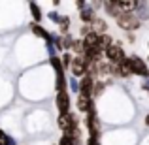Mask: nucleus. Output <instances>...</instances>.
Wrapping results in <instances>:
<instances>
[{"label":"nucleus","mask_w":149,"mask_h":145,"mask_svg":"<svg viewBox=\"0 0 149 145\" xmlns=\"http://www.w3.org/2000/svg\"><path fill=\"white\" fill-rule=\"evenodd\" d=\"M117 21V25L121 26V28H125V30H128V32H132V30H138L140 28V19L134 15V11H123V13L119 15V17L115 19Z\"/></svg>","instance_id":"1"},{"label":"nucleus","mask_w":149,"mask_h":145,"mask_svg":"<svg viewBox=\"0 0 149 145\" xmlns=\"http://www.w3.org/2000/svg\"><path fill=\"white\" fill-rule=\"evenodd\" d=\"M89 58L87 57H74V60H72V66H70V70H72V74H74V77H85L87 76V72H89Z\"/></svg>","instance_id":"2"},{"label":"nucleus","mask_w":149,"mask_h":145,"mask_svg":"<svg viewBox=\"0 0 149 145\" xmlns=\"http://www.w3.org/2000/svg\"><path fill=\"white\" fill-rule=\"evenodd\" d=\"M104 55H106V58H108V62H111L113 66L121 64V62L127 58V55H125V51H123V45H119V44L109 45V47L104 51Z\"/></svg>","instance_id":"3"},{"label":"nucleus","mask_w":149,"mask_h":145,"mask_svg":"<svg viewBox=\"0 0 149 145\" xmlns=\"http://www.w3.org/2000/svg\"><path fill=\"white\" fill-rule=\"evenodd\" d=\"M57 124H58V128H61L62 132H74V130H77V119H76V115H72V113L58 115Z\"/></svg>","instance_id":"4"},{"label":"nucleus","mask_w":149,"mask_h":145,"mask_svg":"<svg viewBox=\"0 0 149 145\" xmlns=\"http://www.w3.org/2000/svg\"><path fill=\"white\" fill-rule=\"evenodd\" d=\"M128 60H130L132 72L138 74V76H142V77H146V79H149V68H147V64H146L143 58H140V57L134 55V57H128Z\"/></svg>","instance_id":"5"},{"label":"nucleus","mask_w":149,"mask_h":145,"mask_svg":"<svg viewBox=\"0 0 149 145\" xmlns=\"http://www.w3.org/2000/svg\"><path fill=\"white\" fill-rule=\"evenodd\" d=\"M95 79L91 76H85L79 79V94L81 96H87V98H93L95 96Z\"/></svg>","instance_id":"6"},{"label":"nucleus","mask_w":149,"mask_h":145,"mask_svg":"<svg viewBox=\"0 0 149 145\" xmlns=\"http://www.w3.org/2000/svg\"><path fill=\"white\" fill-rule=\"evenodd\" d=\"M85 121H87V128H89V138H96L98 139V136H100V123H98V117H96V111H91Z\"/></svg>","instance_id":"7"},{"label":"nucleus","mask_w":149,"mask_h":145,"mask_svg":"<svg viewBox=\"0 0 149 145\" xmlns=\"http://www.w3.org/2000/svg\"><path fill=\"white\" fill-rule=\"evenodd\" d=\"M55 104H57V109H58V113H61V115L70 113V94L66 91L57 92V100H55Z\"/></svg>","instance_id":"8"},{"label":"nucleus","mask_w":149,"mask_h":145,"mask_svg":"<svg viewBox=\"0 0 149 145\" xmlns=\"http://www.w3.org/2000/svg\"><path fill=\"white\" fill-rule=\"evenodd\" d=\"M113 74H115V76H119V77H130L132 74H134V72H132V66H130L128 57L125 58L121 64H115V66H113Z\"/></svg>","instance_id":"9"},{"label":"nucleus","mask_w":149,"mask_h":145,"mask_svg":"<svg viewBox=\"0 0 149 145\" xmlns=\"http://www.w3.org/2000/svg\"><path fill=\"white\" fill-rule=\"evenodd\" d=\"M77 109L79 111H83V113H91V111H95V105H93V98H87V96H77Z\"/></svg>","instance_id":"10"},{"label":"nucleus","mask_w":149,"mask_h":145,"mask_svg":"<svg viewBox=\"0 0 149 145\" xmlns=\"http://www.w3.org/2000/svg\"><path fill=\"white\" fill-rule=\"evenodd\" d=\"M134 15L140 19V21H146V19H149V6H147V2H136Z\"/></svg>","instance_id":"11"},{"label":"nucleus","mask_w":149,"mask_h":145,"mask_svg":"<svg viewBox=\"0 0 149 145\" xmlns=\"http://www.w3.org/2000/svg\"><path fill=\"white\" fill-rule=\"evenodd\" d=\"M30 28H32V32L36 34L38 38H42V40H45L47 44H49V42H53V34H49V32H47V30H45V28H44L42 25H36V23H34V25L30 26Z\"/></svg>","instance_id":"12"},{"label":"nucleus","mask_w":149,"mask_h":145,"mask_svg":"<svg viewBox=\"0 0 149 145\" xmlns=\"http://www.w3.org/2000/svg\"><path fill=\"white\" fill-rule=\"evenodd\" d=\"M102 6L106 8V11H108L109 17H115L117 19L121 13H123V11H121V8H119V4H117V0H115V2H104Z\"/></svg>","instance_id":"13"},{"label":"nucleus","mask_w":149,"mask_h":145,"mask_svg":"<svg viewBox=\"0 0 149 145\" xmlns=\"http://www.w3.org/2000/svg\"><path fill=\"white\" fill-rule=\"evenodd\" d=\"M79 17H81V21H83L85 25H91V23L96 19V17H95V10H93L91 6H87L85 10H81V11H79Z\"/></svg>","instance_id":"14"},{"label":"nucleus","mask_w":149,"mask_h":145,"mask_svg":"<svg viewBox=\"0 0 149 145\" xmlns=\"http://www.w3.org/2000/svg\"><path fill=\"white\" fill-rule=\"evenodd\" d=\"M49 62H51V66H53V70H55V74L57 76H64V64H62V58L61 57H51L49 58Z\"/></svg>","instance_id":"15"},{"label":"nucleus","mask_w":149,"mask_h":145,"mask_svg":"<svg viewBox=\"0 0 149 145\" xmlns=\"http://www.w3.org/2000/svg\"><path fill=\"white\" fill-rule=\"evenodd\" d=\"M106 28H108V26H106V21L104 19H95V21L91 23V30L93 32H96V34H106Z\"/></svg>","instance_id":"16"},{"label":"nucleus","mask_w":149,"mask_h":145,"mask_svg":"<svg viewBox=\"0 0 149 145\" xmlns=\"http://www.w3.org/2000/svg\"><path fill=\"white\" fill-rule=\"evenodd\" d=\"M29 8H30V13H32V17H34V21H36V25H40V21H42L40 6H38L36 2H30V4H29Z\"/></svg>","instance_id":"17"},{"label":"nucleus","mask_w":149,"mask_h":145,"mask_svg":"<svg viewBox=\"0 0 149 145\" xmlns=\"http://www.w3.org/2000/svg\"><path fill=\"white\" fill-rule=\"evenodd\" d=\"M0 145H15V142L4 130H0Z\"/></svg>","instance_id":"18"},{"label":"nucleus","mask_w":149,"mask_h":145,"mask_svg":"<svg viewBox=\"0 0 149 145\" xmlns=\"http://www.w3.org/2000/svg\"><path fill=\"white\" fill-rule=\"evenodd\" d=\"M70 89H72L76 94H79V81H77L76 77H72V79H70Z\"/></svg>","instance_id":"19"},{"label":"nucleus","mask_w":149,"mask_h":145,"mask_svg":"<svg viewBox=\"0 0 149 145\" xmlns=\"http://www.w3.org/2000/svg\"><path fill=\"white\" fill-rule=\"evenodd\" d=\"M47 17H49L53 23H57V25H61V21H62V17L57 13V11H51V13H47Z\"/></svg>","instance_id":"20"},{"label":"nucleus","mask_w":149,"mask_h":145,"mask_svg":"<svg viewBox=\"0 0 149 145\" xmlns=\"http://www.w3.org/2000/svg\"><path fill=\"white\" fill-rule=\"evenodd\" d=\"M58 26H61V30H62V32H68V26H70V19L68 17H62V21H61V25H58Z\"/></svg>","instance_id":"21"},{"label":"nucleus","mask_w":149,"mask_h":145,"mask_svg":"<svg viewBox=\"0 0 149 145\" xmlns=\"http://www.w3.org/2000/svg\"><path fill=\"white\" fill-rule=\"evenodd\" d=\"M72 60H74V58H72V55H70V53L62 55V64H64V68H66V66H72Z\"/></svg>","instance_id":"22"},{"label":"nucleus","mask_w":149,"mask_h":145,"mask_svg":"<svg viewBox=\"0 0 149 145\" xmlns=\"http://www.w3.org/2000/svg\"><path fill=\"white\" fill-rule=\"evenodd\" d=\"M102 92H104V83H102V81H96V85H95V96H100Z\"/></svg>","instance_id":"23"},{"label":"nucleus","mask_w":149,"mask_h":145,"mask_svg":"<svg viewBox=\"0 0 149 145\" xmlns=\"http://www.w3.org/2000/svg\"><path fill=\"white\" fill-rule=\"evenodd\" d=\"M85 145H100V142H98L96 138H89V139H87V143H85Z\"/></svg>","instance_id":"24"},{"label":"nucleus","mask_w":149,"mask_h":145,"mask_svg":"<svg viewBox=\"0 0 149 145\" xmlns=\"http://www.w3.org/2000/svg\"><path fill=\"white\" fill-rule=\"evenodd\" d=\"M143 89H146V91H149V79L146 81V83H143Z\"/></svg>","instance_id":"25"},{"label":"nucleus","mask_w":149,"mask_h":145,"mask_svg":"<svg viewBox=\"0 0 149 145\" xmlns=\"http://www.w3.org/2000/svg\"><path fill=\"white\" fill-rule=\"evenodd\" d=\"M146 124L149 126V113H147V117H146Z\"/></svg>","instance_id":"26"},{"label":"nucleus","mask_w":149,"mask_h":145,"mask_svg":"<svg viewBox=\"0 0 149 145\" xmlns=\"http://www.w3.org/2000/svg\"><path fill=\"white\" fill-rule=\"evenodd\" d=\"M147 60H149V57H147Z\"/></svg>","instance_id":"27"}]
</instances>
